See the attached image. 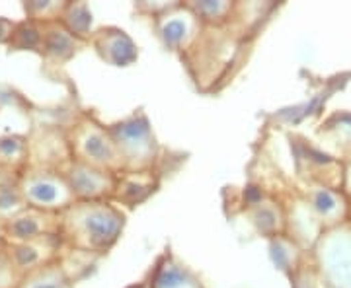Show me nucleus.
<instances>
[{
	"label": "nucleus",
	"mask_w": 351,
	"mask_h": 288,
	"mask_svg": "<svg viewBox=\"0 0 351 288\" xmlns=\"http://www.w3.org/2000/svg\"><path fill=\"white\" fill-rule=\"evenodd\" d=\"M123 216L100 200L73 202L61 213L59 232L76 250L106 251L119 238Z\"/></svg>",
	"instance_id": "nucleus-1"
},
{
	"label": "nucleus",
	"mask_w": 351,
	"mask_h": 288,
	"mask_svg": "<svg viewBox=\"0 0 351 288\" xmlns=\"http://www.w3.org/2000/svg\"><path fill=\"white\" fill-rule=\"evenodd\" d=\"M20 191L27 207L57 213L75 202V193L66 177L49 170H29L20 177Z\"/></svg>",
	"instance_id": "nucleus-2"
},
{
	"label": "nucleus",
	"mask_w": 351,
	"mask_h": 288,
	"mask_svg": "<svg viewBox=\"0 0 351 288\" xmlns=\"http://www.w3.org/2000/svg\"><path fill=\"white\" fill-rule=\"evenodd\" d=\"M73 148L78 156L76 162L88 163L104 172H112L113 168L121 166L123 158L110 133H106L94 123L78 125L73 138Z\"/></svg>",
	"instance_id": "nucleus-3"
},
{
	"label": "nucleus",
	"mask_w": 351,
	"mask_h": 288,
	"mask_svg": "<svg viewBox=\"0 0 351 288\" xmlns=\"http://www.w3.org/2000/svg\"><path fill=\"white\" fill-rule=\"evenodd\" d=\"M110 135L115 140L123 160L133 162L135 166H147L151 162V158L154 156V140L145 121L131 119L127 123L113 127Z\"/></svg>",
	"instance_id": "nucleus-4"
},
{
	"label": "nucleus",
	"mask_w": 351,
	"mask_h": 288,
	"mask_svg": "<svg viewBox=\"0 0 351 288\" xmlns=\"http://www.w3.org/2000/svg\"><path fill=\"white\" fill-rule=\"evenodd\" d=\"M59 222H61V216L57 213H47V211H39L34 207H25L24 211L6 218L4 234L12 241L24 244V241L53 236V232L59 228Z\"/></svg>",
	"instance_id": "nucleus-5"
},
{
	"label": "nucleus",
	"mask_w": 351,
	"mask_h": 288,
	"mask_svg": "<svg viewBox=\"0 0 351 288\" xmlns=\"http://www.w3.org/2000/svg\"><path fill=\"white\" fill-rule=\"evenodd\" d=\"M64 177L75 197L82 200L100 199L113 189V177L110 176V172H104L82 162L73 163Z\"/></svg>",
	"instance_id": "nucleus-6"
},
{
	"label": "nucleus",
	"mask_w": 351,
	"mask_h": 288,
	"mask_svg": "<svg viewBox=\"0 0 351 288\" xmlns=\"http://www.w3.org/2000/svg\"><path fill=\"white\" fill-rule=\"evenodd\" d=\"M98 47L100 53L104 55V59H108L110 63L123 66L135 61L137 53H135V45L131 43V39L127 38L123 31H104L98 38Z\"/></svg>",
	"instance_id": "nucleus-7"
},
{
	"label": "nucleus",
	"mask_w": 351,
	"mask_h": 288,
	"mask_svg": "<svg viewBox=\"0 0 351 288\" xmlns=\"http://www.w3.org/2000/svg\"><path fill=\"white\" fill-rule=\"evenodd\" d=\"M41 47L45 55L57 61H64L76 51V38L61 25H53L45 34H41Z\"/></svg>",
	"instance_id": "nucleus-8"
},
{
	"label": "nucleus",
	"mask_w": 351,
	"mask_h": 288,
	"mask_svg": "<svg viewBox=\"0 0 351 288\" xmlns=\"http://www.w3.org/2000/svg\"><path fill=\"white\" fill-rule=\"evenodd\" d=\"M18 288H66V276L61 265L45 263L29 271Z\"/></svg>",
	"instance_id": "nucleus-9"
},
{
	"label": "nucleus",
	"mask_w": 351,
	"mask_h": 288,
	"mask_svg": "<svg viewBox=\"0 0 351 288\" xmlns=\"http://www.w3.org/2000/svg\"><path fill=\"white\" fill-rule=\"evenodd\" d=\"M154 288H201L199 283L176 265H166L156 275Z\"/></svg>",
	"instance_id": "nucleus-10"
},
{
	"label": "nucleus",
	"mask_w": 351,
	"mask_h": 288,
	"mask_svg": "<svg viewBox=\"0 0 351 288\" xmlns=\"http://www.w3.org/2000/svg\"><path fill=\"white\" fill-rule=\"evenodd\" d=\"M25 152H27V142H25V138H0V168H12L16 163L24 162Z\"/></svg>",
	"instance_id": "nucleus-11"
},
{
	"label": "nucleus",
	"mask_w": 351,
	"mask_h": 288,
	"mask_svg": "<svg viewBox=\"0 0 351 288\" xmlns=\"http://www.w3.org/2000/svg\"><path fill=\"white\" fill-rule=\"evenodd\" d=\"M64 24L75 38L86 36L88 27L92 24V16L86 4H69L64 8Z\"/></svg>",
	"instance_id": "nucleus-12"
},
{
	"label": "nucleus",
	"mask_w": 351,
	"mask_h": 288,
	"mask_svg": "<svg viewBox=\"0 0 351 288\" xmlns=\"http://www.w3.org/2000/svg\"><path fill=\"white\" fill-rule=\"evenodd\" d=\"M189 36V22L182 20V16H172L162 24V38L168 45H180Z\"/></svg>",
	"instance_id": "nucleus-13"
},
{
	"label": "nucleus",
	"mask_w": 351,
	"mask_h": 288,
	"mask_svg": "<svg viewBox=\"0 0 351 288\" xmlns=\"http://www.w3.org/2000/svg\"><path fill=\"white\" fill-rule=\"evenodd\" d=\"M10 43H14L18 49H34V47L41 45V34H39L34 25H18L14 29Z\"/></svg>",
	"instance_id": "nucleus-14"
},
{
	"label": "nucleus",
	"mask_w": 351,
	"mask_h": 288,
	"mask_svg": "<svg viewBox=\"0 0 351 288\" xmlns=\"http://www.w3.org/2000/svg\"><path fill=\"white\" fill-rule=\"evenodd\" d=\"M149 191H151V183H143L138 177H129L121 185V197L135 202V200L143 199Z\"/></svg>",
	"instance_id": "nucleus-15"
},
{
	"label": "nucleus",
	"mask_w": 351,
	"mask_h": 288,
	"mask_svg": "<svg viewBox=\"0 0 351 288\" xmlns=\"http://www.w3.org/2000/svg\"><path fill=\"white\" fill-rule=\"evenodd\" d=\"M336 199H334V195L330 193V191H318L316 193V197H314V207H316V211L322 214L332 213L334 209H336Z\"/></svg>",
	"instance_id": "nucleus-16"
},
{
	"label": "nucleus",
	"mask_w": 351,
	"mask_h": 288,
	"mask_svg": "<svg viewBox=\"0 0 351 288\" xmlns=\"http://www.w3.org/2000/svg\"><path fill=\"white\" fill-rule=\"evenodd\" d=\"M195 8H197V12L203 14V16L213 18V16H223V14L228 10V4H225V2H201Z\"/></svg>",
	"instance_id": "nucleus-17"
},
{
	"label": "nucleus",
	"mask_w": 351,
	"mask_h": 288,
	"mask_svg": "<svg viewBox=\"0 0 351 288\" xmlns=\"http://www.w3.org/2000/svg\"><path fill=\"white\" fill-rule=\"evenodd\" d=\"M14 29H16V25L10 24V22L4 20V18H0V43H4L6 39L12 38Z\"/></svg>",
	"instance_id": "nucleus-18"
}]
</instances>
